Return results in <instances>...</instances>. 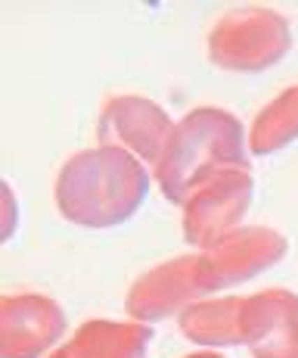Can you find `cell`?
<instances>
[{
  "mask_svg": "<svg viewBox=\"0 0 298 358\" xmlns=\"http://www.w3.org/2000/svg\"><path fill=\"white\" fill-rule=\"evenodd\" d=\"M205 293L209 290H205V284H202L199 256H190V259L165 262L162 268L143 274L128 296V308L134 318L156 321V318H165V315L177 312L184 302L199 299V296H205Z\"/></svg>",
  "mask_w": 298,
  "mask_h": 358,
  "instance_id": "obj_8",
  "label": "cell"
},
{
  "mask_svg": "<svg viewBox=\"0 0 298 358\" xmlns=\"http://www.w3.org/2000/svg\"><path fill=\"white\" fill-rule=\"evenodd\" d=\"M246 165V131L224 109H193L177 122L156 162V181L171 203L186 196L214 171Z\"/></svg>",
  "mask_w": 298,
  "mask_h": 358,
  "instance_id": "obj_2",
  "label": "cell"
},
{
  "mask_svg": "<svg viewBox=\"0 0 298 358\" xmlns=\"http://www.w3.org/2000/svg\"><path fill=\"white\" fill-rule=\"evenodd\" d=\"M6 209H10V215H6V237H10V234H13V218H16V215H13L16 209H13V187H10V184H6Z\"/></svg>",
  "mask_w": 298,
  "mask_h": 358,
  "instance_id": "obj_12",
  "label": "cell"
},
{
  "mask_svg": "<svg viewBox=\"0 0 298 358\" xmlns=\"http://www.w3.org/2000/svg\"><path fill=\"white\" fill-rule=\"evenodd\" d=\"M242 296L196 302L186 308L184 330L196 343H242Z\"/></svg>",
  "mask_w": 298,
  "mask_h": 358,
  "instance_id": "obj_10",
  "label": "cell"
},
{
  "mask_svg": "<svg viewBox=\"0 0 298 358\" xmlns=\"http://www.w3.org/2000/svg\"><path fill=\"white\" fill-rule=\"evenodd\" d=\"M242 336L265 355L280 336L274 358H298V299L286 290H267L242 302Z\"/></svg>",
  "mask_w": 298,
  "mask_h": 358,
  "instance_id": "obj_9",
  "label": "cell"
},
{
  "mask_svg": "<svg viewBox=\"0 0 298 358\" xmlns=\"http://www.w3.org/2000/svg\"><path fill=\"white\" fill-rule=\"evenodd\" d=\"M171 131H174V122L165 115V109L143 97H115L106 103L100 115L103 143L128 150L131 156L143 159L152 169H156Z\"/></svg>",
  "mask_w": 298,
  "mask_h": 358,
  "instance_id": "obj_6",
  "label": "cell"
},
{
  "mask_svg": "<svg viewBox=\"0 0 298 358\" xmlns=\"http://www.w3.org/2000/svg\"><path fill=\"white\" fill-rule=\"evenodd\" d=\"M286 256V240L283 234L267 228H242L224 237L218 246L199 252L205 290H221L261 274L267 265Z\"/></svg>",
  "mask_w": 298,
  "mask_h": 358,
  "instance_id": "obj_5",
  "label": "cell"
},
{
  "mask_svg": "<svg viewBox=\"0 0 298 358\" xmlns=\"http://www.w3.org/2000/svg\"><path fill=\"white\" fill-rule=\"evenodd\" d=\"M295 137H298V85L286 87V94L270 100L258 113L252 134H248V147L258 156H270L276 150L289 147Z\"/></svg>",
  "mask_w": 298,
  "mask_h": 358,
  "instance_id": "obj_11",
  "label": "cell"
},
{
  "mask_svg": "<svg viewBox=\"0 0 298 358\" xmlns=\"http://www.w3.org/2000/svg\"><path fill=\"white\" fill-rule=\"evenodd\" d=\"M289 47V22L270 10L227 13L209 34V57L227 72H261L286 57Z\"/></svg>",
  "mask_w": 298,
  "mask_h": 358,
  "instance_id": "obj_3",
  "label": "cell"
},
{
  "mask_svg": "<svg viewBox=\"0 0 298 358\" xmlns=\"http://www.w3.org/2000/svg\"><path fill=\"white\" fill-rule=\"evenodd\" d=\"M3 346L6 358H34L59 340L66 315L53 299L38 293L3 296Z\"/></svg>",
  "mask_w": 298,
  "mask_h": 358,
  "instance_id": "obj_7",
  "label": "cell"
},
{
  "mask_svg": "<svg viewBox=\"0 0 298 358\" xmlns=\"http://www.w3.org/2000/svg\"><path fill=\"white\" fill-rule=\"evenodd\" d=\"M147 194V165L112 143H100L66 159L53 187L62 218L81 228H112L128 222Z\"/></svg>",
  "mask_w": 298,
  "mask_h": 358,
  "instance_id": "obj_1",
  "label": "cell"
},
{
  "mask_svg": "<svg viewBox=\"0 0 298 358\" xmlns=\"http://www.w3.org/2000/svg\"><path fill=\"white\" fill-rule=\"evenodd\" d=\"M248 203H252V171L246 165L214 171L186 196V240L199 250L218 246L221 240L233 234Z\"/></svg>",
  "mask_w": 298,
  "mask_h": 358,
  "instance_id": "obj_4",
  "label": "cell"
}]
</instances>
